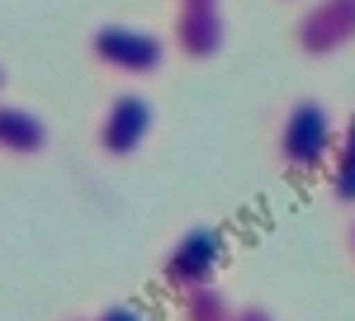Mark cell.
<instances>
[{"instance_id": "1", "label": "cell", "mask_w": 355, "mask_h": 321, "mask_svg": "<svg viewBox=\"0 0 355 321\" xmlns=\"http://www.w3.org/2000/svg\"><path fill=\"white\" fill-rule=\"evenodd\" d=\"M336 118L322 100H294L279 118V133H275V160L289 170V175H318L327 170L331 147H336Z\"/></svg>"}, {"instance_id": "2", "label": "cell", "mask_w": 355, "mask_h": 321, "mask_svg": "<svg viewBox=\"0 0 355 321\" xmlns=\"http://www.w3.org/2000/svg\"><path fill=\"white\" fill-rule=\"evenodd\" d=\"M223 255H227V237L214 222H194L180 237L171 241V250L162 255V279L180 293H194V288H209L214 274L223 269Z\"/></svg>"}, {"instance_id": "3", "label": "cell", "mask_w": 355, "mask_h": 321, "mask_svg": "<svg viewBox=\"0 0 355 321\" xmlns=\"http://www.w3.org/2000/svg\"><path fill=\"white\" fill-rule=\"evenodd\" d=\"M90 57L114 76H152L166 66V38L137 24H105L90 33Z\"/></svg>"}, {"instance_id": "4", "label": "cell", "mask_w": 355, "mask_h": 321, "mask_svg": "<svg viewBox=\"0 0 355 321\" xmlns=\"http://www.w3.org/2000/svg\"><path fill=\"white\" fill-rule=\"evenodd\" d=\"M157 128V109L147 104V95H137V90H123V95H114L105 113H100V128H95V142H100V152L114 160H128L137 156L142 147H147V137Z\"/></svg>"}, {"instance_id": "5", "label": "cell", "mask_w": 355, "mask_h": 321, "mask_svg": "<svg viewBox=\"0 0 355 321\" xmlns=\"http://www.w3.org/2000/svg\"><path fill=\"white\" fill-rule=\"evenodd\" d=\"M294 43L303 57H336L355 43V0H313L294 24Z\"/></svg>"}, {"instance_id": "6", "label": "cell", "mask_w": 355, "mask_h": 321, "mask_svg": "<svg viewBox=\"0 0 355 321\" xmlns=\"http://www.w3.org/2000/svg\"><path fill=\"white\" fill-rule=\"evenodd\" d=\"M227 43V24H223L218 5H180L175 24H171V48L185 62H214Z\"/></svg>"}, {"instance_id": "7", "label": "cell", "mask_w": 355, "mask_h": 321, "mask_svg": "<svg viewBox=\"0 0 355 321\" xmlns=\"http://www.w3.org/2000/svg\"><path fill=\"white\" fill-rule=\"evenodd\" d=\"M48 147V123L24 104L0 100V156H38Z\"/></svg>"}, {"instance_id": "8", "label": "cell", "mask_w": 355, "mask_h": 321, "mask_svg": "<svg viewBox=\"0 0 355 321\" xmlns=\"http://www.w3.org/2000/svg\"><path fill=\"white\" fill-rule=\"evenodd\" d=\"M327 189L336 203L355 208V113L336 128V147H331L327 160Z\"/></svg>"}, {"instance_id": "9", "label": "cell", "mask_w": 355, "mask_h": 321, "mask_svg": "<svg viewBox=\"0 0 355 321\" xmlns=\"http://www.w3.org/2000/svg\"><path fill=\"white\" fill-rule=\"evenodd\" d=\"M185 321H237V312H232V302L209 284V288L185 293Z\"/></svg>"}, {"instance_id": "10", "label": "cell", "mask_w": 355, "mask_h": 321, "mask_svg": "<svg viewBox=\"0 0 355 321\" xmlns=\"http://www.w3.org/2000/svg\"><path fill=\"white\" fill-rule=\"evenodd\" d=\"M95 321H147V317H142V307H133V302H105L95 312Z\"/></svg>"}, {"instance_id": "11", "label": "cell", "mask_w": 355, "mask_h": 321, "mask_svg": "<svg viewBox=\"0 0 355 321\" xmlns=\"http://www.w3.org/2000/svg\"><path fill=\"white\" fill-rule=\"evenodd\" d=\"M237 321H275V317L266 312V307H242V312H237Z\"/></svg>"}, {"instance_id": "12", "label": "cell", "mask_w": 355, "mask_h": 321, "mask_svg": "<svg viewBox=\"0 0 355 321\" xmlns=\"http://www.w3.org/2000/svg\"><path fill=\"white\" fill-rule=\"evenodd\" d=\"M175 5H218V0H175Z\"/></svg>"}, {"instance_id": "13", "label": "cell", "mask_w": 355, "mask_h": 321, "mask_svg": "<svg viewBox=\"0 0 355 321\" xmlns=\"http://www.w3.org/2000/svg\"><path fill=\"white\" fill-rule=\"evenodd\" d=\"M351 260H355V222H351Z\"/></svg>"}, {"instance_id": "14", "label": "cell", "mask_w": 355, "mask_h": 321, "mask_svg": "<svg viewBox=\"0 0 355 321\" xmlns=\"http://www.w3.org/2000/svg\"><path fill=\"white\" fill-rule=\"evenodd\" d=\"M0 95H5V71H0Z\"/></svg>"}, {"instance_id": "15", "label": "cell", "mask_w": 355, "mask_h": 321, "mask_svg": "<svg viewBox=\"0 0 355 321\" xmlns=\"http://www.w3.org/2000/svg\"><path fill=\"white\" fill-rule=\"evenodd\" d=\"M71 321H95V317H71Z\"/></svg>"}]
</instances>
